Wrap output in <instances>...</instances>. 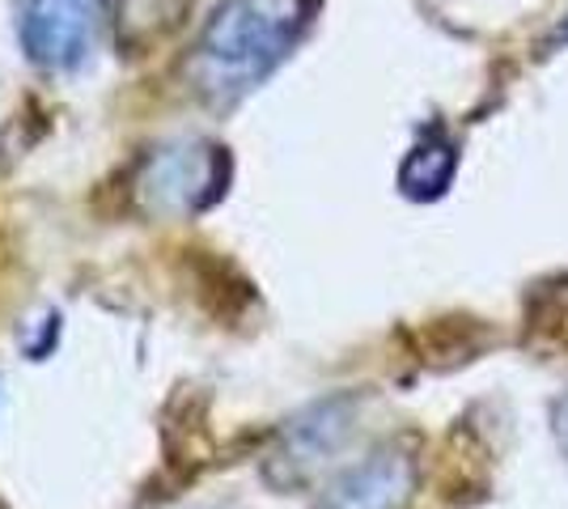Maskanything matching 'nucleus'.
Returning <instances> with one entry per match:
<instances>
[{
    "instance_id": "obj_1",
    "label": "nucleus",
    "mask_w": 568,
    "mask_h": 509,
    "mask_svg": "<svg viewBox=\"0 0 568 509\" xmlns=\"http://www.w3.org/2000/svg\"><path fill=\"white\" fill-rule=\"evenodd\" d=\"M318 0H221L187 64L191 90L209 102H234L255 90L302 43Z\"/></svg>"
},
{
    "instance_id": "obj_2",
    "label": "nucleus",
    "mask_w": 568,
    "mask_h": 509,
    "mask_svg": "<svg viewBox=\"0 0 568 509\" xmlns=\"http://www.w3.org/2000/svg\"><path fill=\"white\" fill-rule=\"evenodd\" d=\"M225 149L209 145V141H179V145L158 149L144 162L141 179H136V195L149 213L162 217H187L209 208L216 195L225 192Z\"/></svg>"
},
{
    "instance_id": "obj_3",
    "label": "nucleus",
    "mask_w": 568,
    "mask_h": 509,
    "mask_svg": "<svg viewBox=\"0 0 568 509\" xmlns=\"http://www.w3.org/2000/svg\"><path fill=\"white\" fill-rule=\"evenodd\" d=\"M102 30V0H26L22 48L43 69H72Z\"/></svg>"
},
{
    "instance_id": "obj_4",
    "label": "nucleus",
    "mask_w": 568,
    "mask_h": 509,
    "mask_svg": "<svg viewBox=\"0 0 568 509\" xmlns=\"http://www.w3.org/2000/svg\"><path fill=\"white\" fill-rule=\"evenodd\" d=\"M353 420H356V399H348V395L344 399H327V404L302 413L281 434V446H276V455L267 462V476L276 485H302V480H310L348 441Z\"/></svg>"
},
{
    "instance_id": "obj_5",
    "label": "nucleus",
    "mask_w": 568,
    "mask_h": 509,
    "mask_svg": "<svg viewBox=\"0 0 568 509\" xmlns=\"http://www.w3.org/2000/svg\"><path fill=\"white\" fill-rule=\"evenodd\" d=\"M416 497V459L407 450H374L335 480L318 509H407Z\"/></svg>"
},
{
    "instance_id": "obj_6",
    "label": "nucleus",
    "mask_w": 568,
    "mask_h": 509,
    "mask_svg": "<svg viewBox=\"0 0 568 509\" xmlns=\"http://www.w3.org/2000/svg\"><path fill=\"white\" fill-rule=\"evenodd\" d=\"M454 170H458V149L450 136L428 132L420 145H412V153L403 157L399 166V187L412 200H437L450 187Z\"/></svg>"
},
{
    "instance_id": "obj_7",
    "label": "nucleus",
    "mask_w": 568,
    "mask_h": 509,
    "mask_svg": "<svg viewBox=\"0 0 568 509\" xmlns=\"http://www.w3.org/2000/svg\"><path fill=\"white\" fill-rule=\"evenodd\" d=\"M526 344L568 353V276H547L526 293Z\"/></svg>"
},
{
    "instance_id": "obj_8",
    "label": "nucleus",
    "mask_w": 568,
    "mask_h": 509,
    "mask_svg": "<svg viewBox=\"0 0 568 509\" xmlns=\"http://www.w3.org/2000/svg\"><path fill=\"white\" fill-rule=\"evenodd\" d=\"M551 434H556V446L565 450L568 459V390L556 399V408H551Z\"/></svg>"
},
{
    "instance_id": "obj_9",
    "label": "nucleus",
    "mask_w": 568,
    "mask_h": 509,
    "mask_svg": "<svg viewBox=\"0 0 568 509\" xmlns=\"http://www.w3.org/2000/svg\"><path fill=\"white\" fill-rule=\"evenodd\" d=\"M565 39H568V22H565Z\"/></svg>"
}]
</instances>
